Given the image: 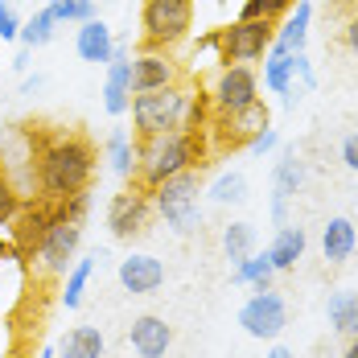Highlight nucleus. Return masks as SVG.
Returning <instances> with one entry per match:
<instances>
[{"instance_id":"23","label":"nucleus","mask_w":358,"mask_h":358,"mask_svg":"<svg viewBox=\"0 0 358 358\" xmlns=\"http://www.w3.org/2000/svg\"><path fill=\"white\" fill-rule=\"evenodd\" d=\"M358 248V231L350 218H329L322 227V255L329 264H346Z\"/></svg>"},{"instance_id":"20","label":"nucleus","mask_w":358,"mask_h":358,"mask_svg":"<svg viewBox=\"0 0 358 358\" xmlns=\"http://www.w3.org/2000/svg\"><path fill=\"white\" fill-rule=\"evenodd\" d=\"M111 45H115L111 25H103L99 17L87 21V25H78V34H74V54L83 62H95V66H108L111 62Z\"/></svg>"},{"instance_id":"1","label":"nucleus","mask_w":358,"mask_h":358,"mask_svg":"<svg viewBox=\"0 0 358 358\" xmlns=\"http://www.w3.org/2000/svg\"><path fill=\"white\" fill-rule=\"evenodd\" d=\"M95 144L83 132H54L41 136L37 152V198L45 202H66L74 194H87V185L95 178Z\"/></svg>"},{"instance_id":"39","label":"nucleus","mask_w":358,"mask_h":358,"mask_svg":"<svg viewBox=\"0 0 358 358\" xmlns=\"http://www.w3.org/2000/svg\"><path fill=\"white\" fill-rule=\"evenodd\" d=\"M342 37H346V45H350V54H358V8L350 13V21H346Z\"/></svg>"},{"instance_id":"35","label":"nucleus","mask_w":358,"mask_h":358,"mask_svg":"<svg viewBox=\"0 0 358 358\" xmlns=\"http://www.w3.org/2000/svg\"><path fill=\"white\" fill-rule=\"evenodd\" d=\"M243 148H248L251 157H268V152H276V148H280V132H276V128H264V132H255Z\"/></svg>"},{"instance_id":"32","label":"nucleus","mask_w":358,"mask_h":358,"mask_svg":"<svg viewBox=\"0 0 358 358\" xmlns=\"http://www.w3.org/2000/svg\"><path fill=\"white\" fill-rule=\"evenodd\" d=\"M50 13L58 25H87L95 21V0H50Z\"/></svg>"},{"instance_id":"8","label":"nucleus","mask_w":358,"mask_h":358,"mask_svg":"<svg viewBox=\"0 0 358 358\" xmlns=\"http://www.w3.org/2000/svg\"><path fill=\"white\" fill-rule=\"evenodd\" d=\"M206 99H210L215 115H235V111L251 108L259 99V74H255V66H239V62L218 66Z\"/></svg>"},{"instance_id":"28","label":"nucleus","mask_w":358,"mask_h":358,"mask_svg":"<svg viewBox=\"0 0 358 358\" xmlns=\"http://www.w3.org/2000/svg\"><path fill=\"white\" fill-rule=\"evenodd\" d=\"M108 161L115 178H136V141L124 128H111L108 136Z\"/></svg>"},{"instance_id":"21","label":"nucleus","mask_w":358,"mask_h":358,"mask_svg":"<svg viewBox=\"0 0 358 358\" xmlns=\"http://www.w3.org/2000/svg\"><path fill=\"white\" fill-rule=\"evenodd\" d=\"M309 21H313V4L309 0H296V8L276 25V41L272 45L276 50H288V54H301L305 41H309Z\"/></svg>"},{"instance_id":"36","label":"nucleus","mask_w":358,"mask_h":358,"mask_svg":"<svg viewBox=\"0 0 358 358\" xmlns=\"http://www.w3.org/2000/svg\"><path fill=\"white\" fill-rule=\"evenodd\" d=\"M0 41H21V17H17V4H0Z\"/></svg>"},{"instance_id":"12","label":"nucleus","mask_w":358,"mask_h":358,"mask_svg":"<svg viewBox=\"0 0 358 358\" xmlns=\"http://www.w3.org/2000/svg\"><path fill=\"white\" fill-rule=\"evenodd\" d=\"M152 198H148V189L144 185H128V189H120V194H111L108 202V227L115 239H141L144 231L152 227Z\"/></svg>"},{"instance_id":"43","label":"nucleus","mask_w":358,"mask_h":358,"mask_svg":"<svg viewBox=\"0 0 358 358\" xmlns=\"http://www.w3.org/2000/svg\"><path fill=\"white\" fill-rule=\"evenodd\" d=\"M264 358H296V355H292L288 346H272V350H268V355H264Z\"/></svg>"},{"instance_id":"11","label":"nucleus","mask_w":358,"mask_h":358,"mask_svg":"<svg viewBox=\"0 0 358 358\" xmlns=\"http://www.w3.org/2000/svg\"><path fill=\"white\" fill-rule=\"evenodd\" d=\"M54 215H58V206L54 202H45V198H25L21 202V210L17 218L8 222V231H13V255L21 259V264H34L37 248H41V239H45V231L54 227Z\"/></svg>"},{"instance_id":"24","label":"nucleus","mask_w":358,"mask_h":358,"mask_svg":"<svg viewBox=\"0 0 358 358\" xmlns=\"http://www.w3.org/2000/svg\"><path fill=\"white\" fill-rule=\"evenodd\" d=\"M325 317H329V329H334V334L355 338L358 334V292H350V288L329 292V301H325Z\"/></svg>"},{"instance_id":"42","label":"nucleus","mask_w":358,"mask_h":358,"mask_svg":"<svg viewBox=\"0 0 358 358\" xmlns=\"http://www.w3.org/2000/svg\"><path fill=\"white\" fill-rule=\"evenodd\" d=\"M342 358H358V334H355V338H346V350H342Z\"/></svg>"},{"instance_id":"44","label":"nucleus","mask_w":358,"mask_h":358,"mask_svg":"<svg viewBox=\"0 0 358 358\" xmlns=\"http://www.w3.org/2000/svg\"><path fill=\"white\" fill-rule=\"evenodd\" d=\"M4 259H13V243H8V239L0 235V264H4Z\"/></svg>"},{"instance_id":"26","label":"nucleus","mask_w":358,"mask_h":358,"mask_svg":"<svg viewBox=\"0 0 358 358\" xmlns=\"http://www.w3.org/2000/svg\"><path fill=\"white\" fill-rule=\"evenodd\" d=\"M222 255H227L235 268H239L243 259H251V255H255V227L243 222V218L227 222V227H222Z\"/></svg>"},{"instance_id":"7","label":"nucleus","mask_w":358,"mask_h":358,"mask_svg":"<svg viewBox=\"0 0 358 358\" xmlns=\"http://www.w3.org/2000/svg\"><path fill=\"white\" fill-rule=\"evenodd\" d=\"M276 41V21H231L227 29H218V62H239V66H251V62H264V54L272 50Z\"/></svg>"},{"instance_id":"29","label":"nucleus","mask_w":358,"mask_h":358,"mask_svg":"<svg viewBox=\"0 0 358 358\" xmlns=\"http://www.w3.org/2000/svg\"><path fill=\"white\" fill-rule=\"evenodd\" d=\"M54 34H58V21H54L50 4L34 8V17H29V21H21V45H25V50H41V45H50Z\"/></svg>"},{"instance_id":"45","label":"nucleus","mask_w":358,"mask_h":358,"mask_svg":"<svg viewBox=\"0 0 358 358\" xmlns=\"http://www.w3.org/2000/svg\"><path fill=\"white\" fill-rule=\"evenodd\" d=\"M37 358H58V346H41V350H37Z\"/></svg>"},{"instance_id":"19","label":"nucleus","mask_w":358,"mask_h":358,"mask_svg":"<svg viewBox=\"0 0 358 358\" xmlns=\"http://www.w3.org/2000/svg\"><path fill=\"white\" fill-rule=\"evenodd\" d=\"M305 248H309V235H305V227H296V222H288L276 231V239L264 248V255L272 259V268L276 272H292L301 259H305Z\"/></svg>"},{"instance_id":"15","label":"nucleus","mask_w":358,"mask_h":358,"mask_svg":"<svg viewBox=\"0 0 358 358\" xmlns=\"http://www.w3.org/2000/svg\"><path fill=\"white\" fill-rule=\"evenodd\" d=\"M264 128H272V111L264 99H255L251 108L235 111V115H215L210 124H206V132H218L227 144H248L255 132H264Z\"/></svg>"},{"instance_id":"3","label":"nucleus","mask_w":358,"mask_h":358,"mask_svg":"<svg viewBox=\"0 0 358 358\" xmlns=\"http://www.w3.org/2000/svg\"><path fill=\"white\" fill-rule=\"evenodd\" d=\"M206 157V132H161L136 141V185L157 189L161 181L189 173Z\"/></svg>"},{"instance_id":"41","label":"nucleus","mask_w":358,"mask_h":358,"mask_svg":"<svg viewBox=\"0 0 358 358\" xmlns=\"http://www.w3.org/2000/svg\"><path fill=\"white\" fill-rule=\"evenodd\" d=\"M13 71H17V74H25V71H29V50H21V54L13 58Z\"/></svg>"},{"instance_id":"25","label":"nucleus","mask_w":358,"mask_h":358,"mask_svg":"<svg viewBox=\"0 0 358 358\" xmlns=\"http://www.w3.org/2000/svg\"><path fill=\"white\" fill-rule=\"evenodd\" d=\"M292 58H296V54L276 50V45L264 54V87H268L272 95H280V99H288V91L296 87V78H292Z\"/></svg>"},{"instance_id":"13","label":"nucleus","mask_w":358,"mask_h":358,"mask_svg":"<svg viewBox=\"0 0 358 358\" xmlns=\"http://www.w3.org/2000/svg\"><path fill=\"white\" fill-rule=\"evenodd\" d=\"M103 108L115 120L128 115V108H132V58H128V45L124 41L111 45L108 78H103Z\"/></svg>"},{"instance_id":"34","label":"nucleus","mask_w":358,"mask_h":358,"mask_svg":"<svg viewBox=\"0 0 358 358\" xmlns=\"http://www.w3.org/2000/svg\"><path fill=\"white\" fill-rule=\"evenodd\" d=\"M21 202H25V198L17 194V185H13V181H8V173L0 169V227H8V222L17 218Z\"/></svg>"},{"instance_id":"33","label":"nucleus","mask_w":358,"mask_h":358,"mask_svg":"<svg viewBox=\"0 0 358 358\" xmlns=\"http://www.w3.org/2000/svg\"><path fill=\"white\" fill-rule=\"evenodd\" d=\"M296 8V0H243V8H239V21H280Z\"/></svg>"},{"instance_id":"18","label":"nucleus","mask_w":358,"mask_h":358,"mask_svg":"<svg viewBox=\"0 0 358 358\" xmlns=\"http://www.w3.org/2000/svg\"><path fill=\"white\" fill-rule=\"evenodd\" d=\"M128 346L141 358H165V350L173 346V325L157 313H141L128 325Z\"/></svg>"},{"instance_id":"16","label":"nucleus","mask_w":358,"mask_h":358,"mask_svg":"<svg viewBox=\"0 0 358 358\" xmlns=\"http://www.w3.org/2000/svg\"><path fill=\"white\" fill-rule=\"evenodd\" d=\"M120 285L124 292H132V296H152L157 288L165 285V264L157 259V255H148V251H132V255H124L120 259Z\"/></svg>"},{"instance_id":"37","label":"nucleus","mask_w":358,"mask_h":358,"mask_svg":"<svg viewBox=\"0 0 358 358\" xmlns=\"http://www.w3.org/2000/svg\"><path fill=\"white\" fill-rule=\"evenodd\" d=\"M292 78H296V87H301V91H313V87H317V74H313V62H309V54H305V50L292 58Z\"/></svg>"},{"instance_id":"30","label":"nucleus","mask_w":358,"mask_h":358,"mask_svg":"<svg viewBox=\"0 0 358 358\" xmlns=\"http://www.w3.org/2000/svg\"><path fill=\"white\" fill-rule=\"evenodd\" d=\"M202 194H206L210 202H218V206H235V202L248 198V178H243L239 169H227V173H218Z\"/></svg>"},{"instance_id":"27","label":"nucleus","mask_w":358,"mask_h":358,"mask_svg":"<svg viewBox=\"0 0 358 358\" xmlns=\"http://www.w3.org/2000/svg\"><path fill=\"white\" fill-rule=\"evenodd\" d=\"M95 259H99V255L74 259V268L66 272V280H62V292H58V301H62V309H66V313H74V309L83 305V292H87L91 276H95Z\"/></svg>"},{"instance_id":"17","label":"nucleus","mask_w":358,"mask_h":358,"mask_svg":"<svg viewBox=\"0 0 358 358\" xmlns=\"http://www.w3.org/2000/svg\"><path fill=\"white\" fill-rule=\"evenodd\" d=\"M301 181H305V165H301L296 148H288L276 161V173H272V222L276 227H288V202L296 198Z\"/></svg>"},{"instance_id":"46","label":"nucleus","mask_w":358,"mask_h":358,"mask_svg":"<svg viewBox=\"0 0 358 358\" xmlns=\"http://www.w3.org/2000/svg\"><path fill=\"white\" fill-rule=\"evenodd\" d=\"M8 4H21V0H8Z\"/></svg>"},{"instance_id":"6","label":"nucleus","mask_w":358,"mask_h":358,"mask_svg":"<svg viewBox=\"0 0 358 358\" xmlns=\"http://www.w3.org/2000/svg\"><path fill=\"white\" fill-rule=\"evenodd\" d=\"M141 29L148 50H169L194 29V0H144Z\"/></svg>"},{"instance_id":"31","label":"nucleus","mask_w":358,"mask_h":358,"mask_svg":"<svg viewBox=\"0 0 358 358\" xmlns=\"http://www.w3.org/2000/svg\"><path fill=\"white\" fill-rule=\"evenodd\" d=\"M272 276H276V268H272V259L268 255H251L243 259L235 272H231V285H248V288H272Z\"/></svg>"},{"instance_id":"38","label":"nucleus","mask_w":358,"mask_h":358,"mask_svg":"<svg viewBox=\"0 0 358 358\" xmlns=\"http://www.w3.org/2000/svg\"><path fill=\"white\" fill-rule=\"evenodd\" d=\"M342 165H346L350 173H358V132H350V136L342 141Z\"/></svg>"},{"instance_id":"2","label":"nucleus","mask_w":358,"mask_h":358,"mask_svg":"<svg viewBox=\"0 0 358 358\" xmlns=\"http://www.w3.org/2000/svg\"><path fill=\"white\" fill-rule=\"evenodd\" d=\"M132 128L136 141L144 136H161V132H206L210 124V99L202 87L173 83L165 91H144L132 95Z\"/></svg>"},{"instance_id":"22","label":"nucleus","mask_w":358,"mask_h":358,"mask_svg":"<svg viewBox=\"0 0 358 358\" xmlns=\"http://www.w3.org/2000/svg\"><path fill=\"white\" fill-rule=\"evenodd\" d=\"M108 342L99 325H74L58 338V358H103Z\"/></svg>"},{"instance_id":"4","label":"nucleus","mask_w":358,"mask_h":358,"mask_svg":"<svg viewBox=\"0 0 358 358\" xmlns=\"http://www.w3.org/2000/svg\"><path fill=\"white\" fill-rule=\"evenodd\" d=\"M148 198H152V210L165 218V227L173 235H194L202 227V178L194 169L161 181L157 189H148Z\"/></svg>"},{"instance_id":"10","label":"nucleus","mask_w":358,"mask_h":358,"mask_svg":"<svg viewBox=\"0 0 358 358\" xmlns=\"http://www.w3.org/2000/svg\"><path fill=\"white\" fill-rule=\"evenodd\" d=\"M239 325H243V334L255 338V342H276V338L285 334V325H288L285 296H280L276 288L251 292L248 301H243V309H239Z\"/></svg>"},{"instance_id":"9","label":"nucleus","mask_w":358,"mask_h":358,"mask_svg":"<svg viewBox=\"0 0 358 358\" xmlns=\"http://www.w3.org/2000/svg\"><path fill=\"white\" fill-rule=\"evenodd\" d=\"M58 206V202H54ZM78 243H83V222H71V218L54 215V227L45 231L41 248L34 255V268L41 276H66L74 268V255H78Z\"/></svg>"},{"instance_id":"14","label":"nucleus","mask_w":358,"mask_h":358,"mask_svg":"<svg viewBox=\"0 0 358 358\" xmlns=\"http://www.w3.org/2000/svg\"><path fill=\"white\" fill-rule=\"evenodd\" d=\"M181 83L178 62L169 58V50H141L132 58V95H144V91H165Z\"/></svg>"},{"instance_id":"5","label":"nucleus","mask_w":358,"mask_h":358,"mask_svg":"<svg viewBox=\"0 0 358 358\" xmlns=\"http://www.w3.org/2000/svg\"><path fill=\"white\" fill-rule=\"evenodd\" d=\"M37 152H41V132L29 124H17L0 136V169L17 185L21 198H37Z\"/></svg>"},{"instance_id":"47","label":"nucleus","mask_w":358,"mask_h":358,"mask_svg":"<svg viewBox=\"0 0 358 358\" xmlns=\"http://www.w3.org/2000/svg\"><path fill=\"white\" fill-rule=\"evenodd\" d=\"M45 4H50V0H45Z\"/></svg>"},{"instance_id":"40","label":"nucleus","mask_w":358,"mask_h":358,"mask_svg":"<svg viewBox=\"0 0 358 358\" xmlns=\"http://www.w3.org/2000/svg\"><path fill=\"white\" fill-rule=\"evenodd\" d=\"M41 87H45V74H25L21 78V95H37Z\"/></svg>"}]
</instances>
